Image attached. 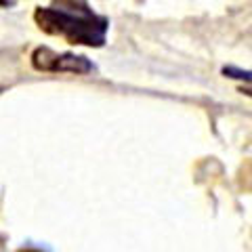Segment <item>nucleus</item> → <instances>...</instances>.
Returning a JSON list of instances; mask_svg holds the SVG:
<instances>
[{"label":"nucleus","instance_id":"f257e3e1","mask_svg":"<svg viewBox=\"0 0 252 252\" xmlns=\"http://www.w3.org/2000/svg\"><path fill=\"white\" fill-rule=\"evenodd\" d=\"M34 21L42 32L59 36L69 44L99 49L107 40L109 19L94 13L82 0H57L51 6H38Z\"/></svg>","mask_w":252,"mask_h":252},{"label":"nucleus","instance_id":"f03ea898","mask_svg":"<svg viewBox=\"0 0 252 252\" xmlns=\"http://www.w3.org/2000/svg\"><path fill=\"white\" fill-rule=\"evenodd\" d=\"M32 65L38 72H53V74H89L94 69L93 63L82 55L72 53H57L49 46H38L32 53Z\"/></svg>","mask_w":252,"mask_h":252},{"label":"nucleus","instance_id":"7ed1b4c3","mask_svg":"<svg viewBox=\"0 0 252 252\" xmlns=\"http://www.w3.org/2000/svg\"><path fill=\"white\" fill-rule=\"evenodd\" d=\"M223 74L229 76V78H235V80H244V82H250L252 84V72L250 69H240V67H223Z\"/></svg>","mask_w":252,"mask_h":252},{"label":"nucleus","instance_id":"20e7f679","mask_svg":"<svg viewBox=\"0 0 252 252\" xmlns=\"http://www.w3.org/2000/svg\"><path fill=\"white\" fill-rule=\"evenodd\" d=\"M15 0H0V6H13Z\"/></svg>","mask_w":252,"mask_h":252},{"label":"nucleus","instance_id":"39448f33","mask_svg":"<svg viewBox=\"0 0 252 252\" xmlns=\"http://www.w3.org/2000/svg\"><path fill=\"white\" fill-rule=\"evenodd\" d=\"M19 252H42V250H38V248H23V250H19Z\"/></svg>","mask_w":252,"mask_h":252}]
</instances>
